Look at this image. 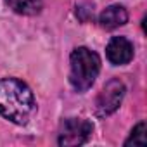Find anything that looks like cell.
<instances>
[{"label": "cell", "mask_w": 147, "mask_h": 147, "mask_svg": "<svg viewBox=\"0 0 147 147\" xmlns=\"http://www.w3.org/2000/svg\"><path fill=\"white\" fill-rule=\"evenodd\" d=\"M35 97L26 83L18 78L0 82V116L16 125H26L35 114Z\"/></svg>", "instance_id": "6da1fadb"}, {"label": "cell", "mask_w": 147, "mask_h": 147, "mask_svg": "<svg viewBox=\"0 0 147 147\" xmlns=\"http://www.w3.org/2000/svg\"><path fill=\"white\" fill-rule=\"evenodd\" d=\"M100 71V57L87 47H78L69 57V83L78 92L88 90Z\"/></svg>", "instance_id": "7a4b0ae2"}, {"label": "cell", "mask_w": 147, "mask_h": 147, "mask_svg": "<svg viewBox=\"0 0 147 147\" xmlns=\"http://www.w3.org/2000/svg\"><path fill=\"white\" fill-rule=\"evenodd\" d=\"M92 123L82 118H67L62 121L59 130V145L62 147H75L85 144L92 135Z\"/></svg>", "instance_id": "3957f363"}, {"label": "cell", "mask_w": 147, "mask_h": 147, "mask_svg": "<svg viewBox=\"0 0 147 147\" xmlns=\"http://www.w3.org/2000/svg\"><path fill=\"white\" fill-rule=\"evenodd\" d=\"M123 97H125V85H123V82H119L116 78L109 80L104 85V88L100 90V94L97 95L95 113L99 116H109V114H113L119 107Z\"/></svg>", "instance_id": "277c9868"}, {"label": "cell", "mask_w": 147, "mask_h": 147, "mask_svg": "<svg viewBox=\"0 0 147 147\" xmlns=\"http://www.w3.org/2000/svg\"><path fill=\"white\" fill-rule=\"evenodd\" d=\"M106 55H107L109 62H113L114 66L128 64L133 59V45L125 36H114L109 40V43L106 47Z\"/></svg>", "instance_id": "5b68a950"}, {"label": "cell", "mask_w": 147, "mask_h": 147, "mask_svg": "<svg viewBox=\"0 0 147 147\" xmlns=\"http://www.w3.org/2000/svg\"><path fill=\"white\" fill-rule=\"evenodd\" d=\"M128 21V12L125 7L121 5H109L106 7L100 16H99V23L102 28L106 30H114V28H119L123 26L125 23Z\"/></svg>", "instance_id": "8992f818"}, {"label": "cell", "mask_w": 147, "mask_h": 147, "mask_svg": "<svg viewBox=\"0 0 147 147\" xmlns=\"http://www.w3.org/2000/svg\"><path fill=\"white\" fill-rule=\"evenodd\" d=\"M9 7L23 16H35L42 11V0H7Z\"/></svg>", "instance_id": "52a82bcc"}, {"label": "cell", "mask_w": 147, "mask_h": 147, "mask_svg": "<svg viewBox=\"0 0 147 147\" xmlns=\"http://www.w3.org/2000/svg\"><path fill=\"white\" fill-rule=\"evenodd\" d=\"M147 126L144 121H140L133 130H131V135L126 138L125 145H145L147 144Z\"/></svg>", "instance_id": "ba28073f"}]
</instances>
